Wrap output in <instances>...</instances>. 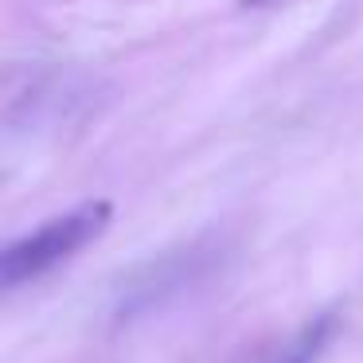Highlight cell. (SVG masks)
<instances>
[{
	"label": "cell",
	"instance_id": "cell-2",
	"mask_svg": "<svg viewBox=\"0 0 363 363\" xmlns=\"http://www.w3.org/2000/svg\"><path fill=\"white\" fill-rule=\"evenodd\" d=\"M246 9H262V4H274V0H242Z\"/></svg>",
	"mask_w": 363,
	"mask_h": 363
},
{
	"label": "cell",
	"instance_id": "cell-1",
	"mask_svg": "<svg viewBox=\"0 0 363 363\" xmlns=\"http://www.w3.org/2000/svg\"><path fill=\"white\" fill-rule=\"evenodd\" d=\"M110 219H113L110 199H90V203H79L71 211L48 219L43 227L12 238L0 254V285L12 293L16 285L51 274L55 266L71 262L79 250H86L90 242H98L110 227Z\"/></svg>",
	"mask_w": 363,
	"mask_h": 363
}]
</instances>
